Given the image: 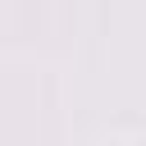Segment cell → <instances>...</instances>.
I'll return each mask as SVG.
<instances>
[]
</instances>
